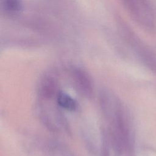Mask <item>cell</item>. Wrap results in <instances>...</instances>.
<instances>
[{
    "instance_id": "1",
    "label": "cell",
    "mask_w": 156,
    "mask_h": 156,
    "mask_svg": "<svg viewBox=\"0 0 156 156\" xmlns=\"http://www.w3.org/2000/svg\"><path fill=\"white\" fill-rule=\"evenodd\" d=\"M135 21L145 30L151 33L156 30L154 14L147 0H124Z\"/></svg>"
},
{
    "instance_id": "2",
    "label": "cell",
    "mask_w": 156,
    "mask_h": 156,
    "mask_svg": "<svg viewBox=\"0 0 156 156\" xmlns=\"http://www.w3.org/2000/svg\"><path fill=\"white\" fill-rule=\"evenodd\" d=\"M73 80L77 89L87 97H90L93 93V85L88 75L83 70L76 68L72 71Z\"/></svg>"
},
{
    "instance_id": "3",
    "label": "cell",
    "mask_w": 156,
    "mask_h": 156,
    "mask_svg": "<svg viewBox=\"0 0 156 156\" xmlns=\"http://www.w3.org/2000/svg\"><path fill=\"white\" fill-rule=\"evenodd\" d=\"M57 80L52 75H46L41 79L39 86L40 94L44 99H51L56 93Z\"/></svg>"
},
{
    "instance_id": "4",
    "label": "cell",
    "mask_w": 156,
    "mask_h": 156,
    "mask_svg": "<svg viewBox=\"0 0 156 156\" xmlns=\"http://www.w3.org/2000/svg\"><path fill=\"white\" fill-rule=\"evenodd\" d=\"M57 102L59 106L68 110H74L77 108L76 101L63 92H58L57 93Z\"/></svg>"
}]
</instances>
